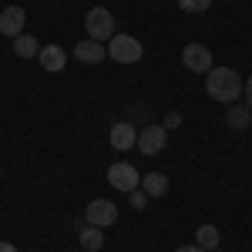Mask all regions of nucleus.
<instances>
[{
	"mask_svg": "<svg viewBox=\"0 0 252 252\" xmlns=\"http://www.w3.org/2000/svg\"><path fill=\"white\" fill-rule=\"evenodd\" d=\"M205 91L212 101H222V104H235L239 94L246 91V84L242 78L235 74L232 67H212L209 74H205Z\"/></svg>",
	"mask_w": 252,
	"mask_h": 252,
	"instance_id": "1",
	"label": "nucleus"
},
{
	"mask_svg": "<svg viewBox=\"0 0 252 252\" xmlns=\"http://www.w3.org/2000/svg\"><path fill=\"white\" fill-rule=\"evenodd\" d=\"M141 192L148 195V198H161V195L168 192V178L161 172H148L141 178Z\"/></svg>",
	"mask_w": 252,
	"mask_h": 252,
	"instance_id": "13",
	"label": "nucleus"
},
{
	"mask_svg": "<svg viewBox=\"0 0 252 252\" xmlns=\"http://www.w3.org/2000/svg\"><path fill=\"white\" fill-rule=\"evenodd\" d=\"M225 125H229L232 131H246V128L252 125V108L246 104V101L229 104V111H225Z\"/></svg>",
	"mask_w": 252,
	"mask_h": 252,
	"instance_id": "10",
	"label": "nucleus"
},
{
	"mask_svg": "<svg viewBox=\"0 0 252 252\" xmlns=\"http://www.w3.org/2000/svg\"><path fill=\"white\" fill-rule=\"evenodd\" d=\"M195 246H202L205 252L219 249V229H215V225H198V232H195Z\"/></svg>",
	"mask_w": 252,
	"mask_h": 252,
	"instance_id": "14",
	"label": "nucleus"
},
{
	"mask_svg": "<svg viewBox=\"0 0 252 252\" xmlns=\"http://www.w3.org/2000/svg\"><path fill=\"white\" fill-rule=\"evenodd\" d=\"M178 7H182L185 14H202V10L212 7V0H178Z\"/></svg>",
	"mask_w": 252,
	"mask_h": 252,
	"instance_id": "17",
	"label": "nucleus"
},
{
	"mask_svg": "<svg viewBox=\"0 0 252 252\" xmlns=\"http://www.w3.org/2000/svg\"><path fill=\"white\" fill-rule=\"evenodd\" d=\"M182 64L192 71V74H209L212 71V51L205 47V44H185L182 47Z\"/></svg>",
	"mask_w": 252,
	"mask_h": 252,
	"instance_id": "5",
	"label": "nucleus"
},
{
	"mask_svg": "<svg viewBox=\"0 0 252 252\" xmlns=\"http://www.w3.org/2000/svg\"><path fill=\"white\" fill-rule=\"evenodd\" d=\"M24 20H27L24 7H3V10H0V34L17 40L20 34H24Z\"/></svg>",
	"mask_w": 252,
	"mask_h": 252,
	"instance_id": "8",
	"label": "nucleus"
},
{
	"mask_svg": "<svg viewBox=\"0 0 252 252\" xmlns=\"http://www.w3.org/2000/svg\"><path fill=\"white\" fill-rule=\"evenodd\" d=\"M131 145H138V131L128 121L115 125V128H111V148H115V152H128Z\"/></svg>",
	"mask_w": 252,
	"mask_h": 252,
	"instance_id": "12",
	"label": "nucleus"
},
{
	"mask_svg": "<svg viewBox=\"0 0 252 252\" xmlns=\"http://www.w3.org/2000/svg\"><path fill=\"white\" fill-rule=\"evenodd\" d=\"M108 58L118 61V64H138V61L145 58V47L131 34H115V37L108 40Z\"/></svg>",
	"mask_w": 252,
	"mask_h": 252,
	"instance_id": "2",
	"label": "nucleus"
},
{
	"mask_svg": "<svg viewBox=\"0 0 252 252\" xmlns=\"http://www.w3.org/2000/svg\"><path fill=\"white\" fill-rule=\"evenodd\" d=\"M145 202H148V195L141 192V189H135V192H131V205H135V209H145Z\"/></svg>",
	"mask_w": 252,
	"mask_h": 252,
	"instance_id": "18",
	"label": "nucleus"
},
{
	"mask_svg": "<svg viewBox=\"0 0 252 252\" xmlns=\"http://www.w3.org/2000/svg\"><path fill=\"white\" fill-rule=\"evenodd\" d=\"M74 58L84 61V64H97V61L108 58V47H101V40H81V44H74Z\"/></svg>",
	"mask_w": 252,
	"mask_h": 252,
	"instance_id": "11",
	"label": "nucleus"
},
{
	"mask_svg": "<svg viewBox=\"0 0 252 252\" xmlns=\"http://www.w3.org/2000/svg\"><path fill=\"white\" fill-rule=\"evenodd\" d=\"M40 67L47 71V74H61L64 71V64H67V54H64V47L61 44H47V47H40Z\"/></svg>",
	"mask_w": 252,
	"mask_h": 252,
	"instance_id": "9",
	"label": "nucleus"
},
{
	"mask_svg": "<svg viewBox=\"0 0 252 252\" xmlns=\"http://www.w3.org/2000/svg\"><path fill=\"white\" fill-rule=\"evenodd\" d=\"M84 27H88V37L91 40H111L118 34L115 31V17L108 7H91L88 17H84Z\"/></svg>",
	"mask_w": 252,
	"mask_h": 252,
	"instance_id": "3",
	"label": "nucleus"
},
{
	"mask_svg": "<svg viewBox=\"0 0 252 252\" xmlns=\"http://www.w3.org/2000/svg\"><path fill=\"white\" fill-rule=\"evenodd\" d=\"M178 125H182V115L178 111H172V115L165 118V128H178Z\"/></svg>",
	"mask_w": 252,
	"mask_h": 252,
	"instance_id": "19",
	"label": "nucleus"
},
{
	"mask_svg": "<svg viewBox=\"0 0 252 252\" xmlns=\"http://www.w3.org/2000/svg\"><path fill=\"white\" fill-rule=\"evenodd\" d=\"M165 141H168V128L165 125H145L141 135H138V148H141V155H158L165 148Z\"/></svg>",
	"mask_w": 252,
	"mask_h": 252,
	"instance_id": "7",
	"label": "nucleus"
},
{
	"mask_svg": "<svg viewBox=\"0 0 252 252\" xmlns=\"http://www.w3.org/2000/svg\"><path fill=\"white\" fill-rule=\"evenodd\" d=\"M101 246H104V235H101V229H97V225H84V229H81V249L97 252Z\"/></svg>",
	"mask_w": 252,
	"mask_h": 252,
	"instance_id": "15",
	"label": "nucleus"
},
{
	"mask_svg": "<svg viewBox=\"0 0 252 252\" xmlns=\"http://www.w3.org/2000/svg\"><path fill=\"white\" fill-rule=\"evenodd\" d=\"M175 252H205V249H202V246H195V242H192V246H178Z\"/></svg>",
	"mask_w": 252,
	"mask_h": 252,
	"instance_id": "20",
	"label": "nucleus"
},
{
	"mask_svg": "<svg viewBox=\"0 0 252 252\" xmlns=\"http://www.w3.org/2000/svg\"><path fill=\"white\" fill-rule=\"evenodd\" d=\"M246 94H249V101H246V104L252 108V78H249V84H246Z\"/></svg>",
	"mask_w": 252,
	"mask_h": 252,
	"instance_id": "21",
	"label": "nucleus"
},
{
	"mask_svg": "<svg viewBox=\"0 0 252 252\" xmlns=\"http://www.w3.org/2000/svg\"><path fill=\"white\" fill-rule=\"evenodd\" d=\"M0 252H17V249H14L10 242H0Z\"/></svg>",
	"mask_w": 252,
	"mask_h": 252,
	"instance_id": "22",
	"label": "nucleus"
},
{
	"mask_svg": "<svg viewBox=\"0 0 252 252\" xmlns=\"http://www.w3.org/2000/svg\"><path fill=\"white\" fill-rule=\"evenodd\" d=\"M108 185H111V189H118V192H125V195H131L135 189H141V175H138L135 165L118 161V165H111V168H108Z\"/></svg>",
	"mask_w": 252,
	"mask_h": 252,
	"instance_id": "4",
	"label": "nucleus"
},
{
	"mask_svg": "<svg viewBox=\"0 0 252 252\" xmlns=\"http://www.w3.org/2000/svg\"><path fill=\"white\" fill-rule=\"evenodd\" d=\"M14 54H17V58H37L40 47H37V40L31 37V34H20V37L14 40Z\"/></svg>",
	"mask_w": 252,
	"mask_h": 252,
	"instance_id": "16",
	"label": "nucleus"
},
{
	"mask_svg": "<svg viewBox=\"0 0 252 252\" xmlns=\"http://www.w3.org/2000/svg\"><path fill=\"white\" fill-rule=\"evenodd\" d=\"M88 225H97V229H108V225H115L118 222V205L115 202H108V198H94L91 205H88Z\"/></svg>",
	"mask_w": 252,
	"mask_h": 252,
	"instance_id": "6",
	"label": "nucleus"
}]
</instances>
